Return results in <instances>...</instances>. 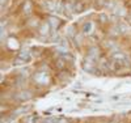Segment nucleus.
Wrapping results in <instances>:
<instances>
[{"label": "nucleus", "mask_w": 131, "mask_h": 123, "mask_svg": "<svg viewBox=\"0 0 131 123\" xmlns=\"http://www.w3.org/2000/svg\"><path fill=\"white\" fill-rule=\"evenodd\" d=\"M94 60L93 59H91L89 57L86 58L85 60H84V70L86 71V72H89V73H93V75H100L98 73V71L96 70V67H94V63H93Z\"/></svg>", "instance_id": "nucleus-1"}, {"label": "nucleus", "mask_w": 131, "mask_h": 123, "mask_svg": "<svg viewBox=\"0 0 131 123\" xmlns=\"http://www.w3.org/2000/svg\"><path fill=\"white\" fill-rule=\"evenodd\" d=\"M24 123H42V119L38 115H28L24 119Z\"/></svg>", "instance_id": "nucleus-7"}, {"label": "nucleus", "mask_w": 131, "mask_h": 123, "mask_svg": "<svg viewBox=\"0 0 131 123\" xmlns=\"http://www.w3.org/2000/svg\"><path fill=\"white\" fill-rule=\"evenodd\" d=\"M83 9H84V5L81 3H76L75 7H73V10L75 12H83Z\"/></svg>", "instance_id": "nucleus-13"}, {"label": "nucleus", "mask_w": 131, "mask_h": 123, "mask_svg": "<svg viewBox=\"0 0 131 123\" xmlns=\"http://www.w3.org/2000/svg\"><path fill=\"white\" fill-rule=\"evenodd\" d=\"M7 43H8V47L12 49V50H16V49H18V46H20V43H18V41H17L16 38H9Z\"/></svg>", "instance_id": "nucleus-8"}, {"label": "nucleus", "mask_w": 131, "mask_h": 123, "mask_svg": "<svg viewBox=\"0 0 131 123\" xmlns=\"http://www.w3.org/2000/svg\"><path fill=\"white\" fill-rule=\"evenodd\" d=\"M59 119H60V118L50 117V118H46V119H43V120H42V123H59Z\"/></svg>", "instance_id": "nucleus-11"}, {"label": "nucleus", "mask_w": 131, "mask_h": 123, "mask_svg": "<svg viewBox=\"0 0 131 123\" xmlns=\"http://www.w3.org/2000/svg\"><path fill=\"white\" fill-rule=\"evenodd\" d=\"M88 57L91 58V59H97V57H98V50L96 49V47H92L91 50H89V52H88Z\"/></svg>", "instance_id": "nucleus-10"}, {"label": "nucleus", "mask_w": 131, "mask_h": 123, "mask_svg": "<svg viewBox=\"0 0 131 123\" xmlns=\"http://www.w3.org/2000/svg\"><path fill=\"white\" fill-rule=\"evenodd\" d=\"M92 31H93V24L92 22H86V24H84V26H83V33L84 34H91Z\"/></svg>", "instance_id": "nucleus-9"}, {"label": "nucleus", "mask_w": 131, "mask_h": 123, "mask_svg": "<svg viewBox=\"0 0 131 123\" xmlns=\"http://www.w3.org/2000/svg\"><path fill=\"white\" fill-rule=\"evenodd\" d=\"M31 109V105H23V106H20L18 109H16L15 111H13V113H12V115H18V114H25V113H28V111Z\"/></svg>", "instance_id": "nucleus-5"}, {"label": "nucleus", "mask_w": 131, "mask_h": 123, "mask_svg": "<svg viewBox=\"0 0 131 123\" xmlns=\"http://www.w3.org/2000/svg\"><path fill=\"white\" fill-rule=\"evenodd\" d=\"M24 12H25V15H29V13L31 12V4H30V2H25V5H24Z\"/></svg>", "instance_id": "nucleus-12"}, {"label": "nucleus", "mask_w": 131, "mask_h": 123, "mask_svg": "<svg viewBox=\"0 0 131 123\" xmlns=\"http://www.w3.org/2000/svg\"><path fill=\"white\" fill-rule=\"evenodd\" d=\"M13 119H15V115L9 117V118H4V119H2V123H12Z\"/></svg>", "instance_id": "nucleus-17"}, {"label": "nucleus", "mask_w": 131, "mask_h": 123, "mask_svg": "<svg viewBox=\"0 0 131 123\" xmlns=\"http://www.w3.org/2000/svg\"><path fill=\"white\" fill-rule=\"evenodd\" d=\"M106 4H107V2H106V0H97V2H96V7H97V8H102V7H106Z\"/></svg>", "instance_id": "nucleus-14"}, {"label": "nucleus", "mask_w": 131, "mask_h": 123, "mask_svg": "<svg viewBox=\"0 0 131 123\" xmlns=\"http://www.w3.org/2000/svg\"><path fill=\"white\" fill-rule=\"evenodd\" d=\"M2 3H5V0H2Z\"/></svg>", "instance_id": "nucleus-20"}, {"label": "nucleus", "mask_w": 131, "mask_h": 123, "mask_svg": "<svg viewBox=\"0 0 131 123\" xmlns=\"http://www.w3.org/2000/svg\"><path fill=\"white\" fill-rule=\"evenodd\" d=\"M18 59L23 62V63H29L31 60V55H30L29 51H21L18 54Z\"/></svg>", "instance_id": "nucleus-4"}, {"label": "nucleus", "mask_w": 131, "mask_h": 123, "mask_svg": "<svg viewBox=\"0 0 131 123\" xmlns=\"http://www.w3.org/2000/svg\"><path fill=\"white\" fill-rule=\"evenodd\" d=\"M98 18H100L101 22H106L107 21V16L106 15H100V17H98Z\"/></svg>", "instance_id": "nucleus-18"}, {"label": "nucleus", "mask_w": 131, "mask_h": 123, "mask_svg": "<svg viewBox=\"0 0 131 123\" xmlns=\"http://www.w3.org/2000/svg\"><path fill=\"white\" fill-rule=\"evenodd\" d=\"M59 123H70V120H68V119H63V118H60V119H59Z\"/></svg>", "instance_id": "nucleus-19"}, {"label": "nucleus", "mask_w": 131, "mask_h": 123, "mask_svg": "<svg viewBox=\"0 0 131 123\" xmlns=\"http://www.w3.org/2000/svg\"><path fill=\"white\" fill-rule=\"evenodd\" d=\"M34 79H36V80H37V83H39V84H45V83H47V81H49L47 75L42 73V72H38V73L34 76Z\"/></svg>", "instance_id": "nucleus-6"}, {"label": "nucleus", "mask_w": 131, "mask_h": 123, "mask_svg": "<svg viewBox=\"0 0 131 123\" xmlns=\"http://www.w3.org/2000/svg\"><path fill=\"white\" fill-rule=\"evenodd\" d=\"M15 98L17 99V101H28V99H30L31 98V93L30 92H20V93H17L16 96H15Z\"/></svg>", "instance_id": "nucleus-2"}, {"label": "nucleus", "mask_w": 131, "mask_h": 123, "mask_svg": "<svg viewBox=\"0 0 131 123\" xmlns=\"http://www.w3.org/2000/svg\"><path fill=\"white\" fill-rule=\"evenodd\" d=\"M49 24H50L51 26H55V28H57V26L59 25V20H58V18H54V17H52V18H50V22H49Z\"/></svg>", "instance_id": "nucleus-15"}, {"label": "nucleus", "mask_w": 131, "mask_h": 123, "mask_svg": "<svg viewBox=\"0 0 131 123\" xmlns=\"http://www.w3.org/2000/svg\"><path fill=\"white\" fill-rule=\"evenodd\" d=\"M50 29H51V25L49 24V22H43V24H41L38 31H39L41 36H47L50 33Z\"/></svg>", "instance_id": "nucleus-3"}, {"label": "nucleus", "mask_w": 131, "mask_h": 123, "mask_svg": "<svg viewBox=\"0 0 131 123\" xmlns=\"http://www.w3.org/2000/svg\"><path fill=\"white\" fill-rule=\"evenodd\" d=\"M117 30H119V33H126L127 28L125 25H122V24H119V26H117Z\"/></svg>", "instance_id": "nucleus-16"}]
</instances>
